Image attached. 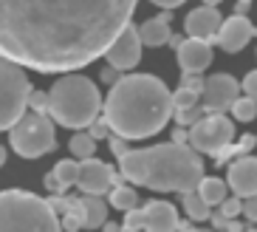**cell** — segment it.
<instances>
[{"mask_svg":"<svg viewBox=\"0 0 257 232\" xmlns=\"http://www.w3.org/2000/svg\"><path fill=\"white\" fill-rule=\"evenodd\" d=\"M88 133L99 142V139H107L113 130H110V122H107V119H93L91 125H88Z\"/></svg>","mask_w":257,"mask_h":232,"instance_id":"cell-31","label":"cell"},{"mask_svg":"<svg viewBox=\"0 0 257 232\" xmlns=\"http://www.w3.org/2000/svg\"><path fill=\"white\" fill-rule=\"evenodd\" d=\"M60 218H62V229H68V232L85 229V204H82V198H71L68 210L62 212Z\"/></svg>","mask_w":257,"mask_h":232,"instance_id":"cell-22","label":"cell"},{"mask_svg":"<svg viewBox=\"0 0 257 232\" xmlns=\"http://www.w3.org/2000/svg\"><path fill=\"white\" fill-rule=\"evenodd\" d=\"M170 23H173V12H170V9H161V15L153 17V20H144L142 26H139V31H142V43L150 45V48L167 45L170 37H173Z\"/></svg>","mask_w":257,"mask_h":232,"instance_id":"cell-17","label":"cell"},{"mask_svg":"<svg viewBox=\"0 0 257 232\" xmlns=\"http://www.w3.org/2000/svg\"><path fill=\"white\" fill-rule=\"evenodd\" d=\"M173 94L153 74L121 76L105 99V119L124 139H150L173 119Z\"/></svg>","mask_w":257,"mask_h":232,"instance_id":"cell-2","label":"cell"},{"mask_svg":"<svg viewBox=\"0 0 257 232\" xmlns=\"http://www.w3.org/2000/svg\"><path fill=\"white\" fill-rule=\"evenodd\" d=\"M232 139H234V125L232 119L223 116V111H209L204 119H198L189 127V144L198 153H206V156H218L226 144H232Z\"/></svg>","mask_w":257,"mask_h":232,"instance_id":"cell-8","label":"cell"},{"mask_svg":"<svg viewBox=\"0 0 257 232\" xmlns=\"http://www.w3.org/2000/svg\"><path fill=\"white\" fill-rule=\"evenodd\" d=\"M209 221H212V226H215V229H240V224H237V221H232L226 212H212Z\"/></svg>","mask_w":257,"mask_h":232,"instance_id":"cell-32","label":"cell"},{"mask_svg":"<svg viewBox=\"0 0 257 232\" xmlns=\"http://www.w3.org/2000/svg\"><path fill=\"white\" fill-rule=\"evenodd\" d=\"M184 43V40L181 37H175V34H173V37H170V45H173V48H178V45H181Z\"/></svg>","mask_w":257,"mask_h":232,"instance_id":"cell-41","label":"cell"},{"mask_svg":"<svg viewBox=\"0 0 257 232\" xmlns=\"http://www.w3.org/2000/svg\"><path fill=\"white\" fill-rule=\"evenodd\" d=\"M54 176L65 184V187H74L76 184V176H79V162L76 159H62V162H57V167H54Z\"/></svg>","mask_w":257,"mask_h":232,"instance_id":"cell-24","label":"cell"},{"mask_svg":"<svg viewBox=\"0 0 257 232\" xmlns=\"http://www.w3.org/2000/svg\"><path fill=\"white\" fill-rule=\"evenodd\" d=\"M119 170L139 187L156 193H187L198 190L204 179V159L189 142H167L144 150H127L119 159Z\"/></svg>","mask_w":257,"mask_h":232,"instance_id":"cell-3","label":"cell"},{"mask_svg":"<svg viewBox=\"0 0 257 232\" xmlns=\"http://www.w3.org/2000/svg\"><path fill=\"white\" fill-rule=\"evenodd\" d=\"M82 204H85V229L105 226L107 204H110V201H102V195H96V193H85L82 195Z\"/></svg>","mask_w":257,"mask_h":232,"instance_id":"cell-18","label":"cell"},{"mask_svg":"<svg viewBox=\"0 0 257 232\" xmlns=\"http://www.w3.org/2000/svg\"><path fill=\"white\" fill-rule=\"evenodd\" d=\"M9 144L17 156L23 159H40L57 147V136H54V119L51 113L29 111L9 127Z\"/></svg>","mask_w":257,"mask_h":232,"instance_id":"cell-6","label":"cell"},{"mask_svg":"<svg viewBox=\"0 0 257 232\" xmlns=\"http://www.w3.org/2000/svg\"><path fill=\"white\" fill-rule=\"evenodd\" d=\"M121 229H127V232L144 229V210H139V207L127 210V218H124V224H121Z\"/></svg>","mask_w":257,"mask_h":232,"instance_id":"cell-30","label":"cell"},{"mask_svg":"<svg viewBox=\"0 0 257 232\" xmlns=\"http://www.w3.org/2000/svg\"><path fill=\"white\" fill-rule=\"evenodd\" d=\"M175 60L181 65V71H204L212 62V43L201 37H187L178 48H175Z\"/></svg>","mask_w":257,"mask_h":232,"instance_id":"cell-15","label":"cell"},{"mask_svg":"<svg viewBox=\"0 0 257 232\" xmlns=\"http://www.w3.org/2000/svg\"><path fill=\"white\" fill-rule=\"evenodd\" d=\"M181 204H184V210H187V218H192V221H206V218L212 215L206 198L198 193V190H187V193H181Z\"/></svg>","mask_w":257,"mask_h":232,"instance_id":"cell-20","label":"cell"},{"mask_svg":"<svg viewBox=\"0 0 257 232\" xmlns=\"http://www.w3.org/2000/svg\"><path fill=\"white\" fill-rule=\"evenodd\" d=\"M139 0H0V54L40 74H68L110 48Z\"/></svg>","mask_w":257,"mask_h":232,"instance_id":"cell-1","label":"cell"},{"mask_svg":"<svg viewBox=\"0 0 257 232\" xmlns=\"http://www.w3.org/2000/svg\"><path fill=\"white\" fill-rule=\"evenodd\" d=\"M150 3H156L159 9H175V6H181V3H187V0H150Z\"/></svg>","mask_w":257,"mask_h":232,"instance_id":"cell-39","label":"cell"},{"mask_svg":"<svg viewBox=\"0 0 257 232\" xmlns=\"http://www.w3.org/2000/svg\"><path fill=\"white\" fill-rule=\"evenodd\" d=\"M71 153H74V159H91L93 156V150H96V139H93L91 133H74L71 136V142H68Z\"/></svg>","mask_w":257,"mask_h":232,"instance_id":"cell-23","label":"cell"},{"mask_svg":"<svg viewBox=\"0 0 257 232\" xmlns=\"http://www.w3.org/2000/svg\"><path fill=\"white\" fill-rule=\"evenodd\" d=\"M206 113H209V111H206V105H204V102H198V105L187 108V111H175V122L184 125V127H192L198 119H204Z\"/></svg>","mask_w":257,"mask_h":232,"instance_id":"cell-26","label":"cell"},{"mask_svg":"<svg viewBox=\"0 0 257 232\" xmlns=\"http://www.w3.org/2000/svg\"><path fill=\"white\" fill-rule=\"evenodd\" d=\"M181 85H184V88H189V91H195V94H204L206 80L198 74V71H181Z\"/></svg>","mask_w":257,"mask_h":232,"instance_id":"cell-29","label":"cell"},{"mask_svg":"<svg viewBox=\"0 0 257 232\" xmlns=\"http://www.w3.org/2000/svg\"><path fill=\"white\" fill-rule=\"evenodd\" d=\"M142 31H139V26H133V23H127L124 29H121V34L110 43V48L105 51V60L110 62V65L121 68V71H130V68H136L139 60H142Z\"/></svg>","mask_w":257,"mask_h":232,"instance_id":"cell-9","label":"cell"},{"mask_svg":"<svg viewBox=\"0 0 257 232\" xmlns=\"http://www.w3.org/2000/svg\"><path fill=\"white\" fill-rule=\"evenodd\" d=\"M229 190L237 193L240 198H249V195H257V156H237L229 165L226 173Z\"/></svg>","mask_w":257,"mask_h":232,"instance_id":"cell-13","label":"cell"},{"mask_svg":"<svg viewBox=\"0 0 257 232\" xmlns=\"http://www.w3.org/2000/svg\"><path fill=\"white\" fill-rule=\"evenodd\" d=\"M29 105H31V111L48 113V94H37V91H31V97H29Z\"/></svg>","mask_w":257,"mask_h":232,"instance_id":"cell-34","label":"cell"},{"mask_svg":"<svg viewBox=\"0 0 257 232\" xmlns=\"http://www.w3.org/2000/svg\"><path fill=\"white\" fill-rule=\"evenodd\" d=\"M107 201H110V207H116V210H121V212H127V210H133V207H139V195H136V190L133 187H124V184H113L110 187V195H107Z\"/></svg>","mask_w":257,"mask_h":232,"instance_id":"cell-21","label":"cell"},{"mask_svg":"<svg viewBox=\"0 0 257 232\" xmlns=\"http://www.w3.org/2000/svg\"><path fill=\"white\" fill-rule=\"evenodd\" d=\"M232 116H234L237 122H251V119L257 116V99L240 97V99L232 105Z\"/></svg>","mask_w":257,"mask_h":232,"instance_id":"cell-25","label":"cell"},{"mask_svg":"<svg viewBox=\"0 0 257 232\" xmlns=\"http://www.w3.org/2000/svg\"><path fill=\"white\" fill-rule=\"evenodd\" d=\"M254 34L257 31H254V26H251L249 17L246 15H232L229 20H223V26H220L215 43H218L226 54H237V51H243V48L251 43Z\"/></svg>","mask_w":257,"mask_h":232,"instance_id":"cell-12","label":"cell"},{"mask_svg":"<svg viewBox=\"0 0 257 232\" xmlns=\"http://www.w3.org/2000/svg\"><path fill=\"white\" fill-rule=\"evenodd\" d=\"M46 190H48L51 195H60V193H65L68 187H65V184H62V181L57 179V176H54V170H51V173L46 176Z\"/></svg>","mask_w":257,"mask_h":232,"instance_id":"cell-36","label":"cell"},{"mask_svg":"<svg viewBox=\"0 0 257 232\" xmlns=\"http://www.w3.org/2000/svg\"><path fill=\"white\" fill-rule=\"evenodd\" d=\"M29 97L31 85L23 65L0 54V130L15 127V122L26 113Z\"/></svg>","mask_w":257,"mask_h":232,"instance_id":"cell-7","label":"cell"},{"mask_svg":"<svg viewBox=\"0 0 257 232\" xmlns=\"http://www.w3.org/2000/svg\"><path fill=\"white\" fill-rule=\"evenodd\" d=\"M220 26H223V17H220V12L215 6H209V3L192 9L187 15V20H184V29H187L189 37H201V40H209V43H215Z\"/></svg>","mask_w":257,"mask_h":232,"instance_id":"cell-14","label":"cell"},{"mask_svg":"<svg viewBox=\"0 0 257 232\" xmlns=\"http://www.w3.org/2000/svg\"><path fill=\"white\" fill-rule=\"evenodd\" d=\"M62 229L60 212L51 201L26 190L0 193V232H57Z\"/></svg>","mask_w":257,"mask_h":232,"instance_id":"cell-5","label":"cell"},{"mask_svg":"<svg viewBox=\"0 0 257 232\" xmlns=\"http://www.w3.org/2000/svg\"><path fill=\"white\" fill-rule=\"evenodd\" d=\"M240 91L243 85L232 74H212L204 85L201 102L206 105V111H232V105L240 99Z\"/></svg>","mask_w":257,"mask_h":232,"instance_id":"cell-11","label":"cell"},{"mask_svg":"<svg viewBox=\"0 0 257 232\" xmlns=\"http://www.w3.org/2000/svg\"><path fill=\"white\" fill-rule=\"evenodd\" d=\"M6 165V147H0V167Z\"/></svg>","mask_w":257,"mask_h":232,"instance_id":"cell-42","label":"cell"},{"mask_svg":"<svg viewBox=\"0 0 257 232\" xmlns=\"http://www.w3.org/2000/svg\"><path fill=\"white\" fill-rule=\"evenodd\" d=\"M124 179V176H119V173L113 170L110 165H105V162H99V159H82L79 162V176H76V187L82 190V193H110V187L113 184H119V181Z\"/></svg>","mask_w":257,"mask_h":232,"instance_id":"cell-10","label":"cell"},{"mask_svg":"<svg viewBox=\"0 0 257 232\" xmlns=\"http://www.w3.org/2000/svg\"><path fill=\"white\" fill-rule=\"evenodd\" d=\"M249 3H251V0H237V15H243V12L249 9Z\"/></svg>","mask_w":257,"mask_h":232,"instance_id":"cell-40","label":"cell"},{"mask_svg":"<svg viewBox=\"0 0 257 232\" xmlns=\"http://www.w3.org/2000/svg\"><path fill=\"white\" fill-rule=\"evenodd\" d=\"M243 215L249 218V221H257V195L243 198Z\"/></svg>","mask_w":257,"mask_h":232,"instance_id":"cell-37","label":"cell"},{"mask_svg":"<svg viewBox=\"0 0 257 232\" xmlns=\"http://www.w3.org/2000/svg\"><path fill=\"white\" fill-rule=\"evenodd\" d=\"M226 190H229V181L223 179H215V176H209V179H201V184H198V193L206 198V204L209 207H220V201L226 198Z\"/></svg>","mask_w":257,"mask_h":232,"instance_id":"cell-19","label":"cell"},{"mask_svg":"<svg viewBox=\"0 0 257 232\" xmlns=\"http://www.w3.org/2000/svg\"><path fill=\"white\" fill-rule=\"evenodd\" d=\"M204 3H209V6H218L220 0H204Z\"/></svg>","mask_w":257,"mask_h":232,"instance_id":"cell-43","label":"cell"},{"mask_svg":"<svg viewBox=\"0 0 257 232\" xmlns=\"http://www.w3.org/2000/svg\"><path fill=\"white\" fill-rule=\"evenodd\" d=\"M102 111H105V102L96 83L82 74L62 76L48 91V113L62 127H71V130L88 127L93 119H99Z\"/></svg>","mask_w":257,"mask_h":232,"instance_id":"cell-4","label":"cell"},{"mask_svg":"<svg viewBox=\"0 0 257 232\" xmlns=\"http://www.w3.org/2000/svg\"><path fill=\"white\" fill-rule=\"evenodd\" d=\"M144 210V229L150 232H173L178 229V212L167 201H147Z\"/></svg>","mask_w":257,"mask_h":232,"instance_id":"cell-16","label":"cell"},{"mask_svg":"<svg viewBox=\"0 0 257 232\" xmlns=\"http://www.w3.org/2000/svg\"><path fill=\"white\" fill-rule=\"evenodd\" d=\"M173 102H175V111H187V108H192V105H198L201 102V94H195V91H189V88H178L173 94Z\"/></svg>","mask_w":257,"mask_h":232,"instance_id":"cell-27","label":"cell"},{"mask_svg":"<svg viewBox=\"0 0 257 232\" xmlns=\"http://www.w3.org/2000/svg\"><path fill=\"white\" fill-rule=\"evenodd\" d=\"M107 142H110V153H113L116 159H121L124 153H127V142L130 139H124V136H119V133H113V136H107Z\"/></svg>","mask_w":257,"mask_h":232,"instance_id":"cell-33","label":"cell"},{"mask_svg":"<svg viewBox=\"0 0 257 232\" xmlns=\"http://www.w3.org/2000/svg\"><path fill=\"white\" fill-rule=\"evenodd\" d=\"M119 74H121V68H116V65H110V62H107V68L102 71V83H110V85L119 83V80H121Z\"/></svg>","mask_w":257,"mask_h":232,"instance_id":"cell-38","label":"cell"},{"mask_svg":"<svg viewBox=\"0 0 257 232\" xmlns=\"http://www.w3.org/2000/svg\"><path fill=\"white\" fill-rule=\"evenodd\" d=\"M220 212H226L229 218L243 215V198H240L237 193H234V195H226V198L220 201Z\"/></svg>","mask_w":257,"mask_h":232,"instance_id":"cell-28","label":"cell"},{"mask_svg":"<svg viewBox=\"0 0 257 232\" xmlns=\"http://www.w3.org/2000/svg\"><path fill=\"white\" fill-rule=\"evenodd\" d=\"M243 94L246 97H251V99H257V71H249L246 74V80H243Z\"/></svg>","mask_w":257,"mask_h":232,"instance_id":"cell-35","label":"cell"}]
</instances>
